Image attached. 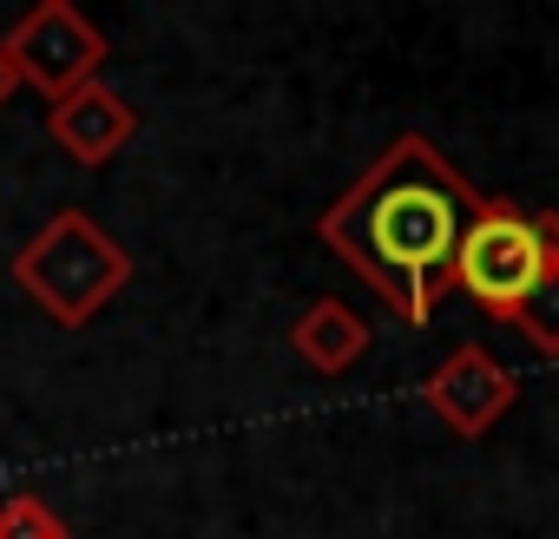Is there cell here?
<instances>
[{"instance_id": "8", "label": "cell", "mask_w": 559, "mask_h": 539, "mask_svg": "<svg viewBox=\"0 0 559 539\" xmlns=\"http://www.w3.org/2000/svg\"><path fill=\"white\" fill-rule=\"evenodd\" d=\"M513 330L526 336L533 356H559V250H552V263H546V277L533 284V297L520 303Z\"/></svg>"}, {"instance_id": "2", "label": "cell", "mask_w": 559, "mask_h": 539, "mask_svg": "<svg viewBox=\"0 0 559 539\" xmlns=\"http://www.w3.org/2000/svg\"><path fill=\"white\" fill-rule=\"evenodd\" d=\"M126 284H132L126 243L112 230H99L86 211H53L14 256V290L60 330L93 323Z\"/></svg>"}, {"instance_id": "6", "label": "cell", "mask_w": 559, "mask_h": 539, "mask_svg": "<svg viewBox=\"0 0 559 539\" xmlns=\"http://www.w3.org/2000/svg\"><path fill=\"white\" fill-rule=\"evenodd\" d=\"M47 139L67 152V158H80V165H112L132 139H139V112L126 106V93H112V86H80V93H67V99H53L47 106Z\"/></svg>"}, {"instance_id": "1", "label": "cell", "mask_w": 559, "mask_h": 539, "mask_svg": "<svg viewBox=\"0 0 559 539\" xmlns=\"http://www.w3.org/2000/svg\"><path fill=\"white\" fill-rule=\"evenodd\" d=\"M474 211H480V191L454 171V158L435 139L402 132L317 217V237L408 330H428L435 303L448 297L454 243H461Z\"/></svg>"}, {"instance_id": "9", "label": "cell", "mask_w": 559, "mask_h": 539, "mask_svg": "<svg viewBox=\"0 0 559 539\" xmlns=\"http://www.w3.org/2000/svg\"><path fill=\"white\" fill-rule=\"evenodd\" d=\"M0 539H67V526L40 493H8L0 500Z\"/></svg>"}, {"instance_id": "10", "label": "cell", "mask_w": 559, "mask_h": 539, "mask_svg": "<svg viewBox=\"0 0 559 539\" xmlns=\"http://www.w3.org/2000/svg\"><path fill=\"white\" fill-rule=\"evenodd\" d=\"M14 86H21V80H14V67H8V53H0V106H8V99H14Z\"/></svg>"}, {"instance_id": "5", "label": "cell", "mask_w": 559, "mask_h": 539, "mask_svg": "<svg viewBox=\"0 0 559 539\" xmlns=\"http://www.w3.org/2000/svg\"><path fill=\"white\" fill-rule=\"evenodd\" d=\"M513 395H520V382H513V369L500 362V356H487V349H474V343H461L428 382H421V402H428V415L448 428V434H461V441H480V434H493V421L513 408Z\"/></svg>"}, {"instance_id": "3", "label": "cell", "mask_w": 559, "mask_h": 539, "mask_svg": "<svg viewBox=\"0 0 559 539\" xmlns=\"http://www.w3.org/2000/svg\"><path fill=\"white\" fill-rule=\"evenodd\" d=\"M552 250H559V211H526L513 197H480V211L467 217V230L454 243L448 290H461L480 316L513 323L520 303L533 297V284L546 277Z\"/></svg>"}, {"instance_id": "4", "label": "cell", "mask_w": 559, "mask_h": 539, "mask_svg": "<svg viewBox=\"0 0 559 539\" xmlns=\"http://www.w3.org/2000/svg\"><path fill=\"white\" fill-rule=\"evenodd\" d=\"M0 53H8L14 80H27L53 106V99H67V93H80V86L99 80L106 34L80 8H67V0H40L34 14H21L8 34H0Z\"/></svg>"}, {"instance_id": "7", "label": "cell", "mask_w": 559, "mask_h": 539, "mask_svg": "<svg viewBox=\"0 0 559 539\" xmlns=\"http://www.w3.org/2000/svg\"><path fill=\"white\" fill-rule=\"evenodd\" d=\"M290 349L304 369L317 375H349L362 356H369V316L343 297H317L297 323H290Z\"/></svg>"}]
</instances>
